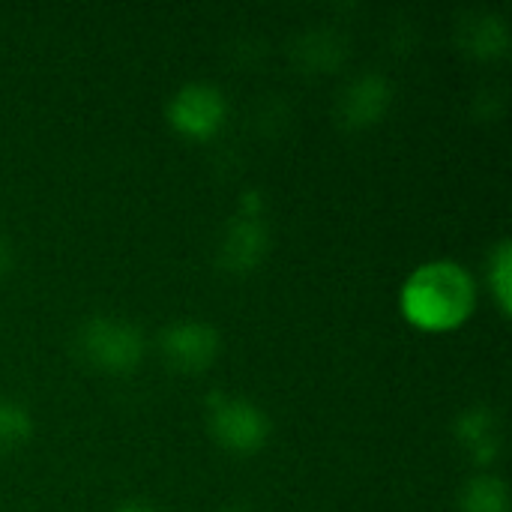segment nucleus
<instances>
[{
  "mask_svg": "<svg viewBox=\"0 0 512 512\" xmlns=\"http://www.w3.org/2000/svg\"><path fill=\"white\" fill-rule=\"evenodd\" d=\"M489 285L495 294V303L504 315L512 309V246L510 240H501L489 258Z\"/></svg>",
  "mask_w": 512,
  "mask_h": 512,
  "instance_id": "12",
  "label": "nucleus"
},
{
  "mask_svg": "<svg viewBox=\"0 0 512 512\" xmlns=\"http://www.w3.org/2000/svg\"><path fill=\"white\" fill-rule=\"evenodd\" d=\"M456 438L462 441V447L480 465L495 462V456L501 450V429H498V420H495V414L489 408L465 411L459 417V423H456Z\"/></svg>",
  "mask_w": 512,
  "mask_h": 512,
  "instance_id": "8",
  "label": "nucleus"
},
{
  "mask_svg": "<svg viewBox=\"0 0 512 512\" xmlns=\"http://www.w3.org/2000/svg\"><path fill=\"white\" fill-rule=\"evenodd\" d=\"M9 267H12V252H9V246L0 240V276H3Z\"/></svg>",
  "mask_w": 512,
  "mask_h": 512,
  "instance_id": "13",
  "label": "nucleus"
},
{
  "mask_svg": "<svg viewBox=\"0 0 512 512\" xmlns=\"http://www.w3.org/2000/svg\"><path fill=\"white\" fill-rule=\"evenodd\" d=\"M207 426H210L213 441L222 450L240 453V456L258 453L270 438L267 414L255 402L237 399V396H213Z\"/></svg>",
  "mask_w": 512,
  "mask_h": 512,
  "instance_id": "3",
  "label": "nucleus"
},
{
  "mask_svg": "<svg viewBox=\"0 0 512 512\" xmlns=\"http://www.w3.org/2000/svg\"><path fill=\"white\" fill-rule=\"evenodd\" d=\"M78 348L93 369L126 375L144 360V333L120 318H90L78 333Z\"/></svg>",
  "mask_w": 512,
  "mask_h": 512,
  "instance_id": "2",
  "label": "nucleus"
},
{
  "mask_svg": "<svg viewBox=\"0 0 512 512\" xmlns=\"http://www.w3.org/2000/svg\"><path fill=\"white\" fill-rule=\"evenodd\" d=\"M33 435V417L21 402L0 399V456L18 450Z\"/></svg>",
  "mask_w": 512,
  "mask_h": 512,
  "instance_id": "11",
  "label": "nucleus"
},
{
  "mask_svg": "<svg viewBox=\"0 0 512 512\" xmlns=\"http://www.w3.org/2000/svg\"><path fill=\"white\" fill-rule=\"evenodd\" d=\"M168 120L183 138L207 141L225 123V96L213 84H186L168 105Z\"/></svg>",
  "mask_w": 512,
  "mask_h": 512,
  "instance_id": "4",
  "label": "nucleus"
},
{
  "mask_svg": "<svg viewBox=\"0 0 512 512\" xmlns=\"http://www.w3.org/2000/svg\"><path fill=\"white\" fill-rule=\"evenodd\" d=\"M465 51L477 57H501L507 54V24L498 15H480L465 24Z\"/></svg>",
  "mask_w": 512,
  "mask_h": 512,
  "instance_id": "9",
  "label": "nucleus"
},
{
  "mask_svg": "<svg viewBox=\"0 0 512 512\" xmlns=\"http://www.w3.org/2000/svg\"><path fill=\"white\" fill-rule=\"evenodd\" d=\"M393 102L390 81L378 72H366L348 84V90L339 99V114L348 129H366L375 126Z\"/></svg>",
  "mask_w": 512,
  "mask_h": 512,
  "instance_id": "6",
  "label": "nucleus"
},
{
  "mask_svg": "<svg viewBox=\"0 0 512 512\" xmlns=\"http://www.w3.org/2000/svg\"><path fill=\"white\" fill-rule=\"evenodd\" d=\"M267 255V228L258 216H237L222 240V267L234 273H249Z\"/></svg>",
  "mask_w": 512,
  "mask_h": 512,
  "instance_id": "7",
  "label": "nucleus"
},
{
  "mask_svg": "<svg viewBox=\"0 0 512 512\" xmlns=\"http://www.w3.org/2000/svg\"><path fill=\"white\" fill-rule=\"evenodd\" d=\"M114 512H153L147 504H141V501H129V504H120Z\"/></svg>",
  "mask_w": 512,
  "mask_h": 512,
  "instance_id": "14",
  "label": "nucleus"
},
{
  "mask_svg": "<svg viewBox=\"0 0 512 512\" xmlns=\"http://www.w3.org/2000/svg\"><path fill=\"white\" fill-rule=\"evenodd\" d=\"M405 318L426 333H447L462 327L477 306V285L456 261H429L417 267L402 285Z\"/></svg>",
  "mask_w": 512,
  "mask_h": 512,
  "instance_id": "1",
  "label": "nucleus"
},
{
  "mask_svg": "<svg viewBox=\"0 0 512 512\" xmlns=\"http://www.w3.org/2000/svg\"><path fill=\"white\" fill-rule=\"evenodd\" d=\"M219 345V333L204 321H180L165 327L159 336V348L168 366L189 375L210 369L219 354Z\"/></svg>",
  "mask_w": 512,
  "mask_h": 512,
  "instance_id": "5",
  "label": "nucleus"
},
{
  "mask_svg": "<svg viewBox=\"0 0 512 512\" xmlns=\"http://www.w3.org/2000/svg\"><path fill=\"white\" fill-rule=\"evenodd\" d=\"M228 512H246V510H240V507H234V510H228Z\"/></svg>",
  "mask_w": 512,
  "mask_h": 512,
  "instance_id": "15",
  "label": "nucleus"
},
{
  "mask_svg": "<svg viewBox=\"0 0 512 512\" xmlns=\"http://www.w3.org/2000/svg\"><path fill=\"white\" fill-rule=\"evenodd\" d=\"M462 512H510V492L501 477H474L462 489Z\"/></svg>",
  "mask_w": 512,
  "mask_h": 512,
  "instance_id": "10",
  "label": "nucleus"
}]
</instances>
